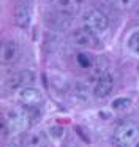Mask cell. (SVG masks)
I'll return each instance as SVG.
<instances>
[{
	"label": "cell",
	"instance_id": "6da1fadb",
	"mask_svg": "<svg viewBox=\"0 0 139 147\" xmlns=\"http://www.w3.org/2000/svg\"><path fill=\"white\" fill-rule=\"evenodd\" d=\"M112 141L115 147H134L139 141V125L133 120H123L114 128Z\"/></svg>",
	"mask_w": 139,
	"mask_h": 147
},
{
	"label": "cell",
	"instance_id": "7a4b0ae2",
	"mask_svg": "<svg viewBox=\"0 0 139 147\" xmlns=\"http://www.w3.org/2000/svg\"><path fill=\"white\" fill-rule=\"evenodd\" d=\"M3 122L6 123L9 131L14 133H21V131L27 130L30 125V112H28L27 106H11L5 111L3 114Z\"/></svg>",
	"mask_w": 139,
	"mask_h": 147
},
{
	"label": "cell",
	"instance_id": "3957f363",
	"mask_svg": "<svg viewBox=\"0 0 139 147\" xmlns=\"http://www.w3.org/2000/svg\"><path fill=\"white\" fill-rule=\"evenodd\" d=\"M81 22H82V27H85L87 30L93 32L98 36L106 33L107 29H109V19L98 8H88V10H85L81 14Z\"/></svg>",
	"mask_w": 139,
	"mask_h": 147
},
{
	"label": "cell",
	"instance_id": "277c9868",
	"mask_svg": "<svg viewBox=\"0 0 139 147\" xmlns=\"http://www.w3.org/2000/svg\"><path fill=\"white\" fill-rule=\"evenodd\" d=\"M44 22L49 27L51 30H55V32H62V30H66L71 27L73 24V14L68 13V11L63 10H49L44 14Z\"/></svg>",
	"mask_w": 139,
	"mask_h": 147
},
{
	"label": "cell",
	"instance_id": "5b68a950",
	"mask_svg": "<svg viewBox=\"0 0 139 147\" xmlns=\"http://www.w3.org/2000/svg\"><path fill=\"white\" fill-rule=\"evenodd\" d=\"M70 43L76 48H96L98 46V35L87 30L85 27L82 29H74L70 33Z\"/></svg>",
	"mask_w": 139,
	"mask_h": 147
},
{
	"label": "cell",
	"instance_id": "8992f818",
	"mask_svg": "<svg viewBox=\"0 0 139 147\" xmlns=\"http://www.w3.org/2000/svg\"><path fill=\"white\" fill-rule=\"evenodd\" d=\"M18 101L21 105L27 106V108H38V106L43 105L44 95L40 89H36L33 86H28V87L18 90Z\"/></svg>",
	"mask_w": 139,
	"mask_h": 147
},
{
	"label": "cell",
	"instance_id": "52a82bcc",
	"mask_svg": "<svg viewBox=\"0 0 139 147\" xmlns=\"http://www.w3.org/2000/svg\"><path fill=\"white\" fill-rule=\"evenodd\" d=\"M36 76L32 70H21V71H16L14 74L6 79V87L9 90H21L24 87H28L35 82Z\"/></svg>",
	"mask_w": 139,
	"mask_h": 147
},
{
	"label": "cell",
	"instance_id": "ba28073f",
	"mask_svg": "<svg viewBox=\"0 0 139 147\" xmlns=\"http://www.w3.org/2000/svg\"><path fill=\"white\" fill-rule=\"evenodd\" d=\"M13 16H14V22L19 29L27 30L32 24V8L30 3L27 0H18V3L14 5V11H13Z\"/></svg>",
	"mask_w": 139,
	"mask_h": 147
},
{
	"label": "cell",
	"instance_id": "9c48e42d",
	"mask_svg": "<svg viewBox=\"0 0 139 147\" xmlns=\"http://www.w3.org/2000/svg\"><path fill=\"white\" fill-rule=\"evenodd\" d=\"M21 55V46L14 40H5L0 46V60L2 63H13Z\"/></svg>",
	"mask_w": 139,
	"mask_h": 147
},
{
	"label": "cell",
	"instance_id": "30bf717a",
	"mask_svg": "<svg viewBox=\"0 0 139 147\" xmlns=\"http://www.w3.org/2000/svg\"><path fill=\"white\" fill-rule=\"evenodd\" d=\"M112 89H114V78H112V74L106 73L95 81L93 95L96 98H104V96H107L112 92Z\"/></svg>",
	"mask_w": 139,
	"mask_h": 147
},
{
	"label": "cell",
	"instance_id": "8fae6325",
	"mask_svg": "<svg viewBox=\"0 0 139 147\" xmlns=\"http://www.w3.org/2000/svg\"><path fill=\"white\" fill-rule=\"evenodd\" d=\"M49 138L46 131H30L22 138V147H47Z\"/></svg>",
	"mask_w": 139,
	"mask_h": 147
},
{
	"label": "cell",
	"instance_id": "7c38bea8",
	"mask_svg": "<svg viewBox=\"0 0 139 147\" xmlns=\"http://www.w3.org/2000/svg\"><path fill=\"white\" fill-rule=\"evenodd\" d=\"M51 7L57 8V10H63L68 11V13L74 14L76 11H79L85 3L87 0H46Z\"/></svg>",
	"mask_w": 139,
	"mask_h": 147
},
{
	"label": "cell",
	"instance_id": "4fadbf2b",
	"mask_svg": "<svg viewBox=\"0 0 139 147\" xmlns=\"http://www.w3.org/2000/svg\"><path fill=\"white\" fill-rule=\"evenodd\" d=\"M74 93L81 101H87V100L90 98V95H92L90 86H88L87 82L79 81V82H76V86H74Z\"/></svg>",
	"mask_w": 139,
	"mask_h": 147
},
{
	"label": "cell",
	"instance_id": "5bb4252c",
	"mask_svg": "<svg viewBox=\"0 0 139 147\" xmlns=\"http://www.w3.org/2000/svg\"><path fill=\"white\" fill-rule=\"evenodd\" d=\"M106 2L117 11H128L136 5V0H106Z\"/></svg>",
	"mask_w": 139,
	"mask_h": 147
},
{
	"label": "cell",
	"instance_id": "9a60e30c",
	"mask_svg": "<svg viewBox=\"0 0 139 147\" xmlns=\"http://www.w3.org/2000/svg\"><path fill=\"white\" fill-rule=\"evenodd\" d=\"M128 49L134 55H139V30L133 32L128 38Z\"/></svg>",
	"mask_w": 139,
	"mask_h": 147
},
{
	"label": "cell",
	"instance_id": "2e32d148",
	"mask_svg": "<svg viewBox=\"0 0 139 147\" xmlns=\"http://www.w3.org/2000/svg\"><path fill=\"white\" fill-rule=\"evenodd\" d=\"M76 60H78V63H79V67H82V68H93V63H95V60L90 57L88 54H78V57H76Z\"/></svg>",
	"mask_w": 139,
	"mask_h": 147
},
{
	"label": "cell",
	"instance_id": "e0dca14e",
	"mask_svg": "<svg viewBox=\"0 0 139 147\" xmlns=\"http://www.w3.org/2000/svg\"><path fill=\"white\" fill-rule=\"evenodd\" d=\"M130 105H131V101L128 98H117L112 101V108L115 111H126L130 108Z\"/></svg>",
	"mask_w": 139,
	"mask_h": 147
},
{
	"label": "cell",
	"instance_id": "ac0fdd59",
	"mask_svg": "<svg viewBox=\"0 0 139 147\" xmlns=\"http://www.w3.org/2000/svg\"><path fill=\"white\" fill-rule=\"evenodd\" d=\"M5 147H19V146H16V144H8V146H5Z\"/></svg>",
	"mask_w": 139,
	"mask_h": 147
},
{
	"label": "cell",
	"instance_id": "d6986e66",
	"mask_svg": "<svg viewBox=\"0 0 139 147\" xmlns=\"http://www.w3.org/2000/svg\"><path fill=\"white\" fill-rule=\"evenodd\" d=\"M134 147H139V141H138V144H136V146Z\"/></svg>",
	"mask_w": 139,
	"mask_h": 147
}]
</instances>
